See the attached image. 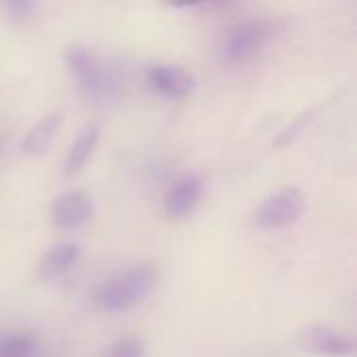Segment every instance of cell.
Returning <instances> with one entry per match:
<instances>
[{
  "instance_id": "cell-14",
  "label": "cell",
  "mask_w": 357,
  "mask_h": 357,
  "mask_svg": "<svg viewBox=\"0 0 357 357\" xmlns=\"http://www.w3.org/2000/svg\"><path fill=\"white\" fill-rule=\"evenodd\" d=\"M6 15L10 21H19V23H25L29 21L33 15H36V4L33 2H27V0H15V2H8L4 6Z\"/></svg>"
},
{
  "instance_id": "cell-2",
  "label": "cell",
  "mask_w": 357,
  "mask_h": 357,
  "mask_svg": "<svg viewBox=\"0 0 357 357\" xmlns=\"http://www.w3.org/2000/svg\"><path fill=\"white\" fill-rule=\"evenodd\" d=\"M63 61L71 77L75 79L79 92L94 102H105L117 94L119 82L111 67L84 44H69L63 50Z\"/></svg>"
},
{
  "instance_id": "cell-6",
  "label": "cell",
  "mask_w": 357,
  "mask_h": 357,
  "mask_svg": "<svg viewBox=\"0 0 357 357\" xmlns=\"http://www.w3.org/2000/svg\"><path fill=\"white\" fill-rule=\"evenodd\" d=\"M94 215L92 197L84 190H65L48 207V220L56 230H77Z\"/></svg>"
},
{
  "instance_id": "cell-12",
  "label": "cell",
  "mask_w": 357,
  "mask_h": 357,
  "mask_svg": "<svg viewBox=\"0 0 357 357\" xmlns=\"http://www.w3.org/2000/svg\"><path fill=\"white\" fill-rule=\"evenodd\" d=\"M0 357H40V343L31 333H0Z\"/></svg>"
},
{
  "instance_id": "cell-4",
  "label": "cell",
  "mask_w": 357,
  "mask_h": 357,
  "mask_svg": "<svg viewBox=\"0 0 357 357\" xmlns=\"http://www.w3.org/2000/svg\"><path fill=\"white\" fill-rule=\"evenodd\" d=\"M305 197L299 188H282L278 192H274L272 197H268L257 213H255V222L259 228L266 230H280V228H289L291 224L299 222L301 215L305 213Z\"/></svg>"
},
{
  "instance_id": "cell-5",
  "label": "cell",
  "mask_w": 357,
  "mask_h": 357,
  "mask_svg": "<svg viewBox=\"0 0 357 357\" xmlns=\"http://www.w3.org/2000/svg\"><path fill=\"white\" fill-rule=\"evenodd\" d=\"M146 88L167 100H182L188 98L197 88V77L184 69L182 65L174 63H157L151 65L144 73Z\"/></svg>"
},
{
  "instance_id": "cell-10",
  "label": "cell",
  "mask_w": 357,
  "mask_h": 357,
  "mask_svg": "<svg viewBox=\"0 0 357 357\" xmlns=\"http://www.w3.org/2000/svg\"><path fill=\"white\" fill-rule=\"evenodd\" d=\"M79 245L75 243H56L52 245L38 264V274L44 280H54L69 274L79 261Z\"/></svg>"
},
{
  "instance_id": "cell-11",
  "label": "cell",
  "mask_w": 357,
  "mask_h": 357,
  "mask_svg": "<svg viewBox=\"0 0 357 357\" xmlns=\"http://www.w3.org/2000/svg\"><path fill=\"white\" fill-rule=\"evenodd\" d=\"M61 121H63V115L61 111H50L46 113L44 117H40L25 134L23 142H21V149L25 155H31V157H38V155H44L48 151V146L52 144L59 128H61Z\"/></svg>"
},
{
  "instance_id": "cell-13",
  "label": "cell",
  "mask_w": 357,
  "mask_h": 357,
  "mask_svg": "<svg viewBox=\"0 0 357 357\" xmlns=\"http://www.w3.org/2000/svg\"><path fill=\"white\" fill-rule=\"evenodd\" d=\"M146 356V341L136 335H126L113 341L100 357H144Z\"/></svg>"
},
{
  "instance_id": "cell-3",
  "label": "cell",
  "mask_w": 357,
  "mask_h": 357,
  "mask_svg": "<svg viewBox=\"0 0 357 357\" xmlns=\"http://www.w3.org/2000/svg\"><path fill=\"white\" fill-rule=\"evenodd\" d=\"M270 25L266 21H238L226 27L218 40V61L224 67H241L251 63L268 44Z\"/></svg>"
},
{
  "instance_id": "cell-1",
  "label": "cell",
  "mask_w": 357,
  "mask_h": 357,
  "mask_svg": "<svg viewBox=\"0 0 357 357\" xmlns=\"http://www.w3.org/2000/svg\"><path fill=\"white\" fill-rule=\"evenodd\" d=\"M159 266L138 264L102 280L92 293V305L100 314H126L142 305L159 287Z\"/></svg>"
},
{
  "instance_id": "cell-15",
  "label": "cell",
  "mask_w": 357,
  "mask_h": 357,
  "mask_svg": "<svg viewBox=\"0 0 357 357\" xmlns=\"http://www.w3.org/2000/svg\"><path fill=\"white\" fill-rule=\"evenodd\" d=\"M0 155H2V140H0Z\"/></svg>"
},
{
  "instance_id": "cell-8",
  "label": "cell",
  "mask_w": 357,
  "mask_h": 357,
  "mask_svg": "<svg viewBox=\"0 0 357 357\" xmlns=\"http://www.w3.org/2000/svg\"><path fill=\"white\" fill-rule=\"evenodd\" d=\"M301 347L314 356L349 357L356 351V341L351 335L341 333L333 326L316 324L301 335Z\"/></svg>"
},
{
  "instance_id": "cell-7",
  "label": "cell",
  "mask_w": 357,
  "mask_h": 357,
  "mask_svg": "<svg viewBox=\"0 0 357 357\" xmlns=\"http://www.w3.org/2000/svg\"><path fill=\"white\" fill-rule=\"evenodd\" d=\"M205 195V180L199 174H184L172 182L163 197V209L169 220H186L201 205Z\"/></svg>"
},
{
  "instance_id": "cell-9",
  "label": "cell",
  "mask_w": 357,
  "mask_h": 357,
  "mask_svg": "<svg viewBox=\"0 0 357 357\" xmlns=\"http://www.w3.org/2000/svg\"><path fill=\"white\" fill-rule=\"evenodd\" d=\"M100 134H102V126L100 123H88L79 134L77 138L71 142L69 151H67V157H65V163H63V174L67 178L79 174L86 163L90 161V157L94 155L98 142H100Z\"/></svg>"
}]
</instances>
